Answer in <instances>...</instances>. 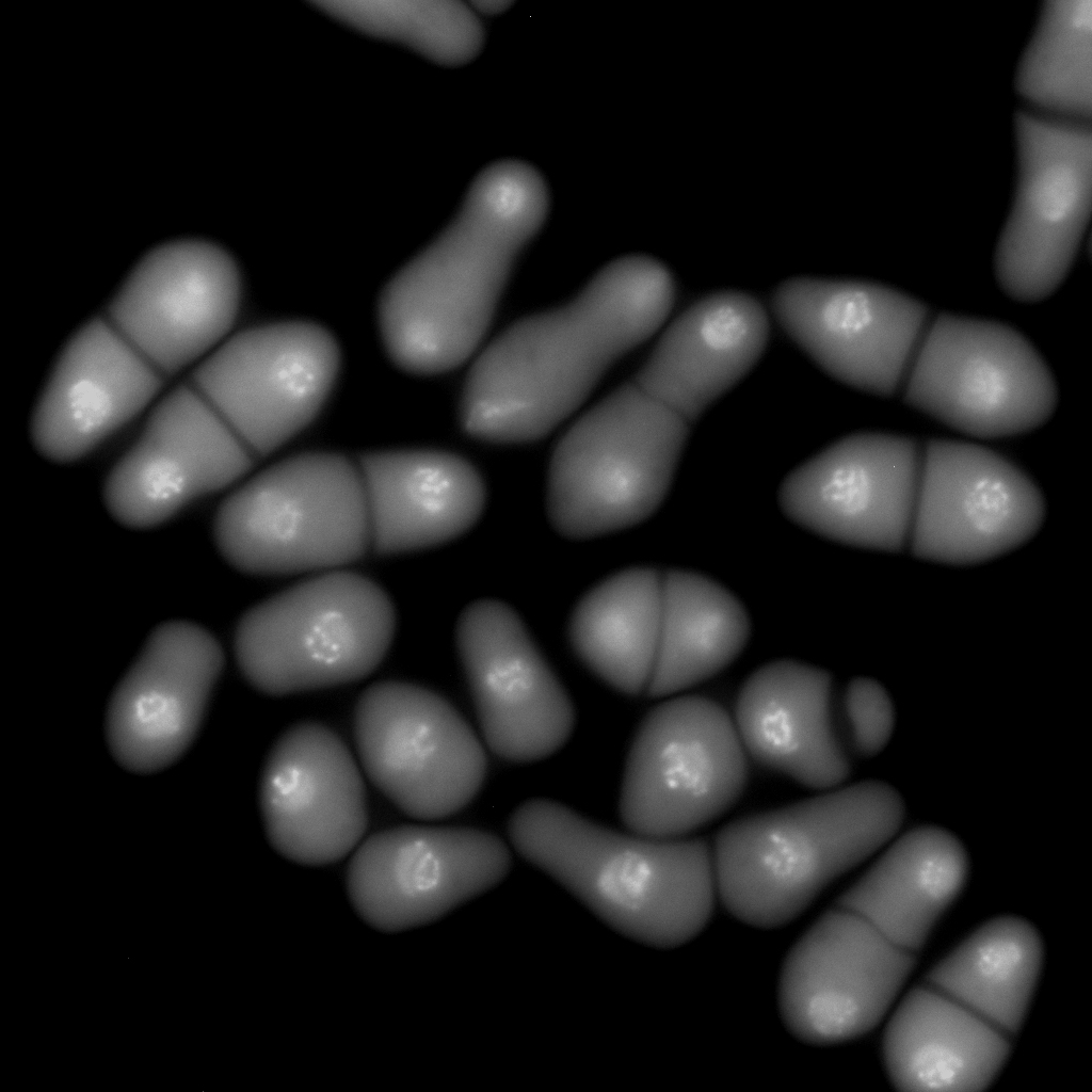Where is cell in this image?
Returning <instances> with one entry per match:
<instances>
[{"mask_svg": "<svg viewBox=\"0 0 1092 1092\" xmlns=\"http://www.w3.org/2000/svg\"><path fill=\"white\" fill-rule=\"evenodd\" d=\"M1043 946L1023 918H994L905 996L886 1028L883 1059L906 1092L984 1090L1005 1064L1030 1005Z\"/></svg>", "mask_w": 1092, "mask_h": 1092, "instance_id": "3957f363", "label": "cell"}, {"mask_svg": "<svg viewBox=\"0 0 1092 1092\" xmlns=\"http://www.w3.org/2000/svg\"><path fill=\"white\" fill-rule=\"evenodd\" d=\"M512 4L511 1L505 0H491V1H473L471 5L482 13L496 14L504 11Z\"/></svg>", "mask_w": 1092, "mask_h": 1092, "instance_id": "d6a6232c", "label": "cell"}, {"mask_svg": "<svg viewBox=\"0 0 1092 1092\" xmlns=\"http://www.w3.org/2000/svg\"><path fill=\"white\" fill-rule=\"evenodd\" d=\"M509 835L527 861L639 942L677 947L710 919L717 886L703 839L619 833L548 800L518 807Z\"/></svg>", "mask_w": 1092, "mask_h": 1092, "instance_id": "277c9868", "label": "cell"}, {"mask_svg": "<svg viewBox=\"0 0 1092 1092\" xmlns=\"http://www.w3.org/2000/svg\"><path fill=\"white\" fill-rule=\"evenodd\" d=\"M395 608L375 582L359 574L325 573L248 610L235 633L245 679L269 695L358 680L386 656Z\"/></svg>", "mask_w": 1092, "mask_h": 1092, "instance_id": "ba28073f", "label": "cell"}, {"mask_svg": "<svg viewBox=\"0 0 1092 1092\" xmlns=\"http://www.w3.org/2000/svg\"><path fill=\"white\" fill-rule=\"evenodd\" d=\"M768 331L756 299L733 290L714 292L670 325L635 379L692 420L753 366Z\"/></svg>", "mask_w": 1092, "mask_h": 1092, "instance_id": "484cf974", "label": "cell"}, {"mask_svg": "<svg viewBox=\"0 0 1092 1092\" xmlns=\"http://www.w3.org/2000/svg\"><path fill=\"white\" fill-rule=\"evenodd\" d=\"M857 951L847 913L836 905L787 957L780 981L781 1014L799 1040L819 1046L871 1030L892 1002Z\"/></svg>", "mask_w": 1092, "mask_h": 1092, "instance_id": "4316f807", "label": "cell"}, {"mask_svg": "<svg viewBox=\"0 0 1092 1092\" xmlns=\"http://www.w3.org/2000/svg\"><path fill=\"white\" fill-rule=\"evenodd\" d=\"M848 749L863 756L879 752L892 735L895 712L884 687L870 678L852 679L837 702Z\"/></svg>", "mask_w": 1092, "mask_h": 1092, "instance_id": "1f68e13d", "label": "cell"}, {"mask_svg": "<svg viewBox=\"0 0 1092 1092\" xmlns=\"http://www.w3.org/2000/svg\"><path fill=\"white\" fill-rule=\"evenodd\" d=\"M162 373L108 321L81 327L59 356L36 405L31 435L57 463L78 460L155 396Z\"/></svg>", "mask_w": 1092, "mask_h": 1092, "instance_id": "603a6c76", "label": "cell"}, {"mask_svg": "<svg viewBox=\"0 0 1092 1092\" xmlns=\"http://www.w3.org/2000/svg\"><path fill=\"white\" fill-rule=\"evenodd\" d=\"M547 209V187L533 166L502 160L485 167L450 224L383 290L379 321L394 363L416 374L462 364Z\"/></svg>", "mask_w": 1092, "mask_h": 1092, "instance_id": "7a4b0ae2", "label": "cell"}, {"mask_svg": "<svg viewBox=\"0 0 1092 1092\" xmlns=\"http://www.w3.org/2000/svg\"><path fill=\"white\" fill-rule=\"evenodd\" d=\"M1017 173L995 254L1000 287L1019 302L1053 294L1066 277L1087 227L1092 135L1083 122L1026 110L1015 117Z\"/></svg>", "mask_w": 1092, "mask_h": 1092, "instance_id": "8fae6325", "label": "cell"}, {"mask_svg": "<svg viewBox=\"0 0 1092 1092\" xmlns=\"http://www.w3.org/2000/svg\"><path fill=\"white\" fill-rule=\"evenodd\" d=\"M456 645L488 748L512 762L556 753L569 738L572 703L517 614L479 600L461 614Z\"/></svg>", "mask_w": 1092, "mask_h": 1092, "instance_id": "ac0fdd59", "label": "cell"}, {"mask_svg": "<svg viewBox=\"0 0 1092 1092\" xmlns=\"http://www.w3.org/2000/svg\"><path fill=\"white\" fill-rule=\"evenodd\" d=\"M214 537L232 566L255 575L356 561L371 547L357 464L337 453L311 452L271 466L224 500Z\"/></svg>", "mask_w": 1092, "mask_h": 1092, "instance_id": "52a82bcc", "label": "cell"}, {"mask_svg": "<svg viewBox=\"0 0 1092 1092\" xmlns=\"http://www.w3.org/2000/svg\"><path fill=\"white\" fill-rule=\"evenodd\" d=\"M240 276L220 246L196 239L144 256L108 307V321L160 373H172L232 325Z\"/></svg>", "mask_w": 1092, "mask_h": 1092, "instance_id": "d6986e66", "label": "cell"}, {"mask_svg": "<svg viewBox=\"0 0 1092 1092\" xmlns=\"http://www.w3.org/2000/svg\"><path fill=\"white\" fill-rule=\"evenodd\" d=\"M1091 0H1048L1016 73L1032 102L1085 117L1091 111Z\"/></svg>", "mask_w": 1092, "mask_h": 1092, "instance_id": "f546056e", "label": "cell"}, {"mask_svg": "<svg viewBox=\"0 0 1092 1092\" xmlns=\"http://www.w3.org/2000/svg\"><path fill=\"white\" fill-rule=\"evenodd\" d=\"M902 818L893 788L863 782L738 819L714 840L717 893L748 925H785L884 845Z\"/></svg>", "mask_w": 1092, "mask_h": 1092, "instance_id": "5b68a950", "label": "cell"}, {"mask_svg": "<svg viewBox=\"0 0 1092 1092\" xmlns=\"http://www.w3.org/2000/svg\"><path fill=\"white\" fill-rule=\"evenodd\" d=\"M340 353L323 327L303 321L242 332L195 371L194 387L253 456L304 429L335 383Z\"/></svg>", "mask_w": 1092, "mask_h": 1092, "instance_id": "4fadbf2b", "label": "cell"}, {"mask_svg": "<svg viewBox=\"0 0 1092 1092\" xmlns=\"http://www.w3.org/2000/svg\"><path fill=\"white\" fill-rule=\"evenodd\" d=\"M223 652L188 622L158 626L116 686L106 716L115 760L135 773L175 762L193 742L223 669Z\"/></svg>", "mask_w": 1092, "mask_h": 1092, "instance_id": "44dd1931", "label": "cell"}, {"mask_svg": "<svg viewBox=\"0 0 1092 1092\" xmlns=\"http://www.w3.org/2000/svg\"><path fill=\"white\" fill-rule=\"evenodd\" d=\"M254 456L195 387L179 386L108 476L103 499L122 525L147 529L243 476Z\"/></svg>", "mask_w": 1092, "mask_h": 1092, "instance_id": "ffe728a7", "label": "cell"}, {"mask_svg": "<svg viewBox=\"0 0 1092 1092\" xmlns=\"http://www.w3.org/2000/svg\"><path fill=\"white\" fill-rule=\"evenodd\" d=\"M673 299L669 270L632 255L606 266L565 305L515 322L470 370L461 405L465 430L495 443L544 436L662 324Z\"/></svg>", "mask_w": 1092, "mask_h": 1092, "instance_id": "6da1fadb", "label": "cell"}, {"mask_svg": "<svg viewBox=\"0 0 1092 1092\" xmlns=\"http://www.w3.org/2000/svg\"><path fill=\"white\" fill-rule=\"evenodd\" d=\"M749 633L748 614L726 589L696 573H662L660 632L645 692L662 696L712 676L738 656Z\"/></svg>", "mask_w": 1092, "mask_h": 1092, "instance_id": "f1b7e54d", "label": "cell"}, {"mask_svg": "<svg viewBox=\"0 0 1092 1092\" xmlns=\"http://www.w3.org/2000/svg\"><path fill=\"white\" fill-rule=\"evenodd\" d=\"M746 751L717 702L680 696L655 707L632 741L620 810L636 834L679 837L713 820L739 798Z\"/></svg>", "mask_w": 1092, "mask_h": 1092, "instance_id": "30bf717a", "label": "cell"}, {"mask_svg": "<svg viewBox=\"0 0 1092 1092\" xmlns=\"http://www.w3.org/2000/svg\"><path fill=\"white\" fill-rule=\"evenodd\" d=\"M354 734L364 769L403 813L441 819L481 789L486 758L476 735L443 697L403 681H382L360 695Z\"/></svg>", "mask_w": 1092, "mask_h": 1092, "instance_id": "7c38bea8", "label": "cell"}, {"mask_svg": "<svg viewBox=\"0 0 1092 1092\" xmlns=\"http://www.w3.org/2000/svg\"><path fill=\"white\" fill-rule=\"evenodd\" d=\"M688 420L635 378L582 416L558 443L547 483L553 527L587 539L630 527L665 497Z\"/></svg>", "mask_w": 1092, "mask_h": 1092, "instance_id": "8992f818", "label": "cell"}, {"mask_svg": "<svg viewBox=\"0 0 1092 1092\" xmlns=\"http://www.w3.org/2000/svg\"><path fill=\"white\" fill-rule=\"evenodd\" d=\"M777 318L826 371L860 389L894 396L929 323L916 299L881 285L794 278L774 293Z\"/></svg>", "mask_w": 1092, "mask_h": 1092, "instance_id": "e0dca14e", "label": "cell"}, {"mask_svg": "<svg viewBox=\"0 0 1092 1092\" xmlns=\"http://www.w3.org/2000/svg\"><path fill=\"white\" fill-rule=\"evenodd\" d=\"M366 495L371 547L398 553L450 541L479 518L485 491L476 469L434 450L372 452L356 462Z\"/></svg>", "mask_w": 1092, "mask_h": 1092, "instance_id": "d4e9b609", "label": "cell"}, {"mask_svg": "<svg viewBox=\"0 0 1092 1092\" xmlns=\"http://www.w3.org/2000/svg\"><path fill=\"white\" fill-rule=\"evenodd\" d=\"M314 4L360 32L403 44L445 65L470 61L484 41L477 15L460 1L354 0Z\"/></svg>", "mask_w": 1092, "mask_h": 1092, "instance_id": "4dcf8cb0", "label": "cell"}, {"mask_svg": "<svg viewBox=\"0 0 1092 1092\" xmlns=\"http://www.w3.org/2000/svg\"><path fill=\"white\" fill-rule=\"evenodd\" d=\"M902 387L911 406L983 438L1041 427L1058 400L1047 365L1018 332L950 314L929 321Z\"/></svg>", "mask_w": 1092, "mask_h": 1092, "instance_id": "9c48e42d", "label": "cell"}, {"mask_svg": "<svg viewBox=\"0 0 1092 1092\" xmlns=\"http://www.w3.org/2000/svg\"><path fill=\"white\" fill-rule=\"evenodd\" d=\"M746 753L813 788L830 789L851 770L834 682L824 670L770 662L742 685L734 721Z\"/></svg>", "mask_w": 1092, "mask_h": 1092, "instance_id": "cb8c5ba5", "label": "cell"}, {"mask_svg": "<svg viewBox=\"0 0 1092 1092\" xmlns=\"http://www.w3.org/2000/svg\"><path fill=\"white\" fill-rule=\"evenodd\" d=\"M662 573L635 567L588 592L569 624L574 649L608 685L626 694L646 690L657 653Z\"/></svg>", "mask_w": 1092, "mask_h": 1092, "instance_id": "83f0119b", "label": "cell"}, {"mask_svg": "<svg viewBox=\"0 0 1092 1092\" xmlns=\"http://www.w3.org/2000/svg\"><path fill=\"white\" fill-rule=\"evenodd\" d=\"M259 798L271 846L299 864L341 860L367 828L355 760L343 741L320 723L295 724L276 740L263 766Z\"/></svg>", "mask_w": 1092, "mask_h": 1092, "instance_id": "7402d4cb", "label": "cell"}, {"mask_svg": "<svg viewBox=\"0 0 1092 1092\" xmlns=\"http://www.w3.org/2000/svg\"><path fill=\"white\" fill-rule=\"evenodd\" d=\"M511 856L497 836L471 828L405 825L369 837L347 872L350 899L382 931L433 921L498 883Z\"/></svg>", "mask_w": 1092, "mask_h": 1092, "instance_id": "9a60e30c", "label": "cell"}, {"mask_svg": "<svg viewBox=\"0 0 1092 1092\" xmlns=\"http://www.w3.org/2000/svg\"><path fill=\"white\" fill-rule=\"evenodd\" d=\"M1045 502L1015 464L984 447L930 439L921 447L906 551L946 564L993 560L1040 530Z\"/></svg>", "mask_w": 1092, "mask_h": 1092, "instance_id": "5bb4252c", "label": "cell"}, {"mask_svg": "<svg viewBox=\"0 0 1092 1092\" xmlns=\"http://www.w3.org/2000/svg\"><path fill=\"white\" fill-rule=\"evenodd\" d=\"M922 445L861 433L825 448L783 482L793 521L833 541L888 552L908 549Z\"/></svg>", "mask_w": 1092, "mask_h": 1092, "instance_id": "2e32d148", "label": "cell"}]
</instances>
